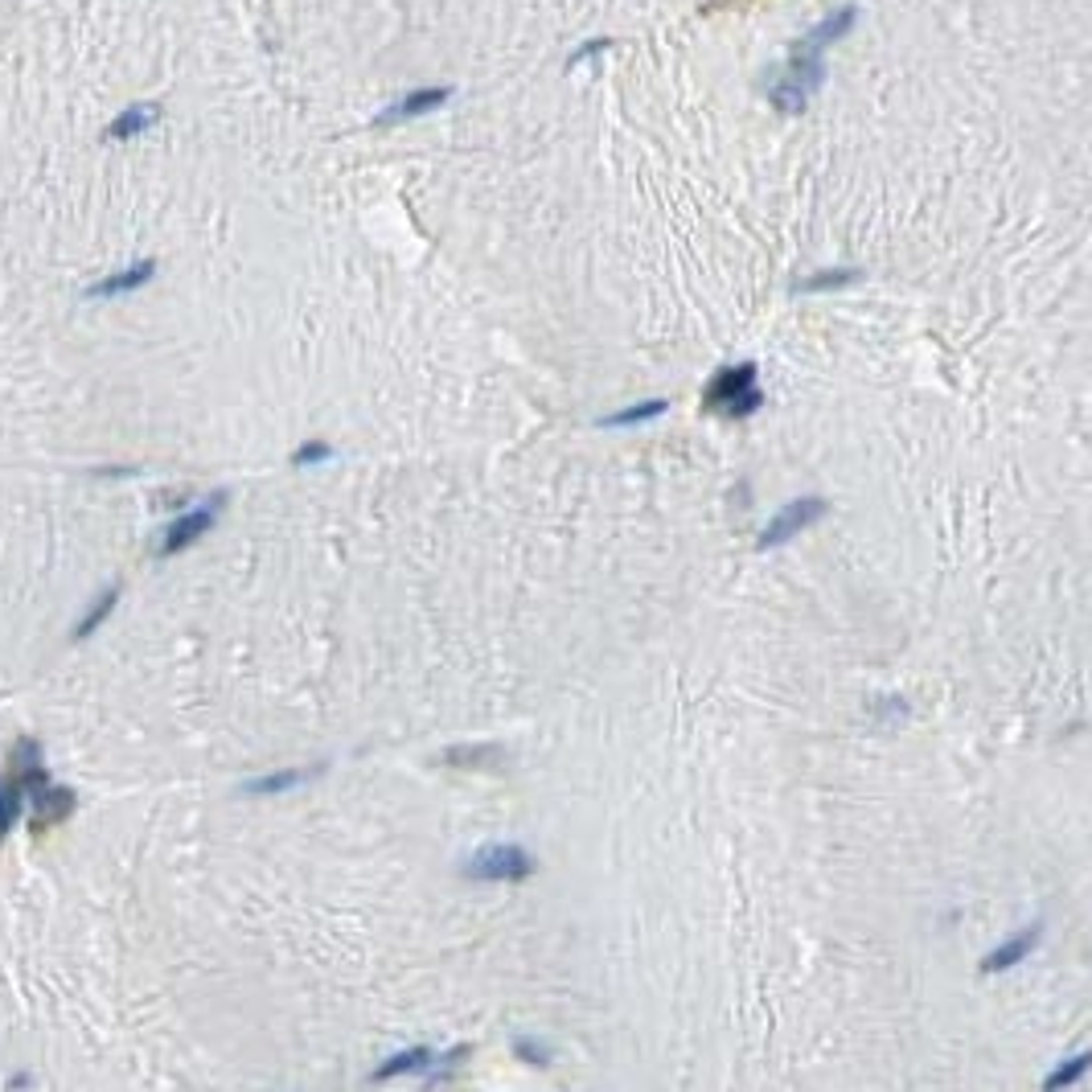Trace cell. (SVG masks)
Returning <instances> with one entry per match:
<instances>
[{
    "label": "cell",
    "mask_w": 1092,
    "mask_h": 1092,
    "mask_svg": "<svg viewBox=\"0 0 1092 1092\" xmlns=\"http://www.w3.org/2000/svg\"><path fill=\"white\" fill-rule=\"evenodd\" d=\"M829 514V501L825 497H797L789 505H780V514L764 526L760 535V550H772V546H785L793 539H801L805 530H814L821 518Z\"/></svg>",
    "instance_id": "obj_3"
},
{
    "label": "cell",
    "mask_w": 1092,
    "mask_h": 1092,
    "mask_svg": "<svg viewBox=\"0 0 1092 1092\" xmlns=\"http://www.w3.org/2000/svg\"><path fill=\"white\" fill-rule=\"evenodd\" d=\"M448 86H427V91H411V95H403L399 103H391L378 120H374V128H391V124H403V120H415V116H427V111H436V107H444L448 103Z\"/></svg>",
    "instance_id": "obj_8"
},
{
    "label": "cell",
    "mask_w": 1092,
    "mask_h": 1092,
    "mask_svg": "<svg viewBox=\"0 0 1092 1092\" xmlns=\"http://www.w3.org/2000/svg\"><path fill=\"white\" fill-rule=\"evenodd\" d=\"M436 1064V1051L431 1047H411V1051H399V1056H391L382 1068H374L370 1072V1085H382V1081H395V1076H403V1072H427Z\"/></svg>",
    "instance_id": "obj_12"
},
{
    "label": "cell",
    "mask_w": 1092,
    "mask_h": 1092,
    "mask_svg": "<svg viewBox=\"0 0 1092 1092\" xmlns=\"http://www.w3.org/2000/svg\"><path fill=\"white\" fill-rule=\"evenodd\" d=\"M222 501H226V493H218L214 501H205V505H198V510H190V514L173 518V526L165 530V539H160V546H156V554H160V559H169V554H181L185 546L198 543L205 530L218 522V510H222Z\"/></svg>",
    "instance_id": "obj_4"
},
{
    "label": "cell",
    "mask_w": 1092,
    "mask_h": 1092,
    "mask_svg": "<svg viewBox=\"0 0 1092 1092\" xmlns=\"http://www.w3.org/2000/svg\"><path fill=\"white\" fill-rule=\"evenodd\" d=\"M755 374H760L755 362H740V366L715 370V378H711L706 391H702V407L723 411V415H731V419L755 415V411L764 407V391H760Z\"/></svg>",
    "instance_id": "obj_1"
},
{
    "label": "cell",
    "mask_w": 1092,
    "mask_h": 1092,
    "mask_svg": "<svg viewBox=\"0 0 1092 1092\" xmlns=\"http://www.w3.org/2000/svg\"><path fill=\"white\" fill-rule=\"evenodd\" d=\"M338 452L329 448V444H321V440H313V444H300L296 452H292V469H317V465H329Z\"/></svg>",
    "instance_id": "obj_16"
},
{
    "label": "cell",
    "mask_w": 1092,
    "mask_h": 1092,
    "mask_svg": "<svg viewBox=\"0 0 1092 1092\" xmlns=\"http://www.w3.org/2000/svg\"><path fill=\"white\" fill-rule=\"evenodd\" d=\"M116 604H120V588H107V592H103V596H99V600H95V604L82 613V620L74 624V637H78V641H86V637H91V632H95V628H99L107 616L116 613Z\"/></svg>",
    "instance_id": "obj_14"
},
{
    "label": "cell",
    "mask_w": 1092,
    "mask_h": 1092,
    "mask_svg": "<svg viewBox=\"0 0 1092 1092\" xmlns=\"http://www.w3.org/2000/svg\"><path fill=\"white\" fill-rule=\"evenodd\" d=\"M1085 1068H1089V1056H1076V1060H1068V1068H1056V1072L1043 1081V1089H1047V1092L1064 1089V1085L1081 1081V1076H1085Z\"/></svg>",
    "instance_id": "obj_17"
},
{
    "label": "cell",
    "mask_w": 1092,
    "mask_h": 1092,
    "mask_svg": "<svg viewBox=\"0 0 1092 1092\" xmlns=\"http://www.w3.org/2000/svg\"><path fill=\"white\" fill-rule=\"evenodd\" d=\"M1039 941H1043V924L1019 928L1011 941H1002L998 949H990V953L982 957V973H1002V969H1015V965H1023L1026 957L1039 949Z\"/></svg>",
    "instance_id": "obj_7"
},
{
    "label": "cell",
    "mask_w": 1092,
    "mask_h": 1092,
    "mask_svg": "<svg viewBox=\"0 0 1092 1092\" xmlns=\"http://www.w3.org/2000/svg\"><path fill=\"white\" fill-rule=\"evenodd\" d=\"M535 854L522 850L518 842H493V846H480L477 854L465 863V879H477V884H518V879H530L535 875Z\"/></svg>",
    "instance_id": "obj_2"
},
{
    "label": "cell",
    "mask_w": 1092,
    "mask_h": 1092,
    "mask_svg": "<svg viewBox=\"0 0 1092 1092\" xmlns=\"http://www.w3.org/2000/svg\"><path fill=\"white\" fill-rule=\"evenodd\" d=\"M160 120V107L156 103H132L124 107L111 124H107V140H132V136H144L152 124Z\"/></svg>",
    "instance_id": "obj_10"
},
{
    "label": "cell",
    "mask_w": 1092,
    "mask_h": 1092,
    "mask_svg": "<svg viewBox=\"0 0 1092 1092\" xmlns=\"http://www.w3.org/2000/svg\"><path fill=\"white\" fill-rule=\"evenodd\" d=\"M448 764H497L501 748H452L444 755Z\"/></svg>",
    "instance_id": "obj_18"
},
{
    "label": "cell",
    "mask_w": 1092,
    "mask_h": 1092,
    "mask_svg": "<svg viewBox=\"0 0 1092 1092\" xmlns=\"http://www.w3.org/2000/svg\"><path fill=\"white\" fill-rule=\"evenodd\" d=\"M514 1051H518V1060H526L530 1068H550V1051H546L543 1043H535V1039H518Z\"/></svg>",
    "instance_id": "obj_19"
},
{
    "label": "cell",
    "mask_w": 1092,
    "mask_h": 1092,
    "mask_svg": "<svg viewBox=\"0 0 1092 1092\" xmlns=\"http://www.w3.org/2000/svg\"><path fill=\"white\" fill-rule=\"evenodd\" d=\"M33 797V818H29V829L33 834H46V829H54V825H63V821L74 814V793L70 789H58V785H42L38 793H29Z\"/></svg>",
    "instance_id": "obj_5"
},
{
    "label": "cell",
    "mask_w": 1092,
    "mask_h": 1092,
    "mask_svg": "<svg viewBox=\"0 0 1092 1092\" xmlns=\"http://www.w3.org/2000/svg\"><path fill=\"white\" fill-rule=\"evenodd\" d=\"M25 801H29V789H25V780L8 768L4 776H0V842L8 838V829H13V821L21 818V810H25Z\"/></svg>",
    "instance_id": "obj_11"
},
{
    "label": "cell",
    "mask_w": 1092,
    "mask_h": 1092,
    "mask_svg": "<svg viewBox=\"0 0 1092 1092\" xmlns=\"http://www.w3.org/2000/svg\"><path fill=\"white\" fill-rule=\"evenodd\" d=\"M859 268H834V272H818L810 279L797 283V292H834V288H846V283H859Z\"/></svg>",
    "instance_id": "obj_15"
},
{
    "label": "cell",
    "mask_w": 1092,
    "mask_h": 1092,
    "mask_svg": "<svg viewBox=\"0 0 1092 1092\" xmlns=\"http://www.w3.org/2000/svg\"><path fill=\"white\" fill-rule=\"evenodd\" d=\"M666 399H645V403H632V407H624V411H613V415H604V419H596L600 427H637V423H649V419H662L666 415Z\"/></svg>",
    "instance_id": "obj_13"
},
{
    "label": "cell",
    "mask_w": 1092,
    "mask_h": 1092,
    "mask_svg": "<svg viewBox=\"0 0 1092 1092\" xmlns=\"http://www.w3.org/2000/svg\"><path fill=\"white\" fill-rule=\"evenodd\" d=\"M152 275H156V259H136V264L120 268V272L95 279V283L86 288V300H116V296H128V292L144 288Z\"/></svg>",
    "instance_id": "obj_6"
},
{
    "label": "cell",
    "mask_w": 1092,
    "mask_h": 1092,
    "mask_svg": "<svg viewBox=\"0 0 1092 1092\" xmlns=\"http://www.w3.org/2000/svg\"><path fill=\"white\" fill-rule=\"evenodd\" d=\"M321 772H325V764H317V768H288V772H272V776H255V780L243 785V793H247V797H275V793H288V789H300V785L317 780Z\"/></svg>",
    "instance_id": "obj_9"
}]
</instances>
